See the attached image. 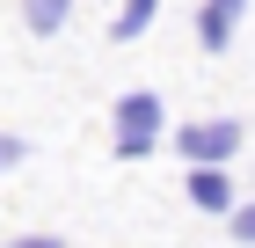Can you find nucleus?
Listing matches in <instances>:
<instances>
[{
	"label": "nucleus",
	"mask_w": 255,
	"mask_h": 248,
	"mask_svg": "<svg viewBox=\"0 0 255 248\" xmlns=\"http://www.w3.org/2000/svg\"><path fill=\"white\" fill-rule=\"evenodd\" d=\"M110 124H117V161H146V153L160 146V95L153 88H131V95H117V110H110Z\"/></svg>",
	"instance_id": "f257e3e1"
},
{
	"label": "nucleus",
	"mask_w": 255,
	"mask_h": 248,
	"mask_svg": "<svg viewBox=\"0 0 255 248\" xmlns=\"http://www.w3.org/2000/svg\"><path fill=\"white\" fill-rule=\"evenodd\" d=\"M241 139H248L241 117H190V124L175 132V146H182L190 168H226V161L241 153Z\"/></svg>",
	"instance_id": "f03ea898"
},
{
	"label": "nucleus",
	"mask_w": 255,
	"mask_h": 248,
	"mask_svg": "<svg viewBox=\"0 0 255 248\" xmlns=\"http://www.w3.org/2000/svg\"><path fill=\"white\" fill-rule=\"evenodd\" d=\"M241 22H248V0H204V15H197V44H204V51H226Z\"/></svg>",
	"instance_id": "7ed1b4c3"
},
{
	"label": "nucleus",
	"mask_w": 255,
	"mask_h": 248,
	"mask_svg": "<svg viewBox=\"0 0 255 248\" xmlns=\"http://www.w3.org/2000/svg\"><path fill=\"white\" fill-rule=\"evenodd\" d=\"M190 205H197V212H234V183H226V168H190Z\"/></svg>",
	"instance_id": "20e7f679"
},
{
	"label": "nucleus",
	"mask_w": 255,
	"mask_h": 248,
	"mask_svg": "<svg viewBox=\"0 0 255 248\" xmlns=\"http://www.w3.org/2000/svg\"><path fill=\"white\" fill-rule=\"evenodd\" d=\"M80 0H22V22H29V37H59L66 22H73Z\"/></svg>",
	"instance_id": "39448f33"
},
{
	"label": "nucleus",
	"mask_w": 255,
	"mask_h": 248,
	"mask_svg": "<svg viewBox=\"0 0 255 248\" xmlns=\"http://www.w3.org/2000/svg\"><path fill=\"white\" fill-rule=\"evenodd\" d=\"M153 7H160V0H124V7H117V22H110V37H117V44L146 37V29H153Z\"/></svg>",
	"instance_id": "423d86ee"
},
{
	"label": "nucleus",
	"mask_w": 255,
	"mask_h": 248,
	"mask_svg": "<svg viewBox=\"0 0 255 248\" xmlns=\"http://www.w3.org/2000/svg\"><path fill=\"white\" fill-rule=\"evenodd\" d=\"M22 161H29V139H15V132H0V175H7V168H22Z\"/></svg>",
	"instance_id": "0eeeda50"
},
{
	"label": "nucleus",
	"mask_w": 255,
	"mask_h": 248,
	"mask_svg": "<svg viewBox=\"0 0 255 248\" xmlns=\"http://www.w3.org/2000/svg\"><path fill=\"white\" fill-rule=\"evenodd\" d=\"M226 227H234L241 248H255V205H248V212H226Z\"/></svg>",
	"instance_id": "6e6552de"
},
{
	"label": "nucleus",
	"mask_w": 255,
	"mask_h": 248,
	"mask_svg": "<svg viewBox=\"0 0 255 248\" xmlns=\"http://www.w3.org/2000/svg\"><path fill=\"white\" fill-rule=\"evenodd\" d=\"M7 248H66L59 234H22V241H7Z\"/></svg>",
	"instance_id": "1a4fd4ad"
}]
</instances>
